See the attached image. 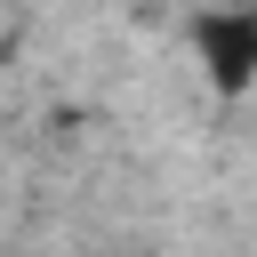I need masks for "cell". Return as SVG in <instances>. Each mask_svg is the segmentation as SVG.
<instances>
[{"mask_svg": "<svg viewBox=\"0 0 257 257\" xmlns=\"http://www.w3.org/2000/svg\"><path fill=\"white\" fill-rule=\"evenodd\" d=\"M185 40H193V64H201L209 96L241 104L257 88V8H201L185 24Z\"/></svg>", "mask_w": 257, "mask_h": 257, "instance_id": "cell-1", "label": "cell"}]
</instances>
